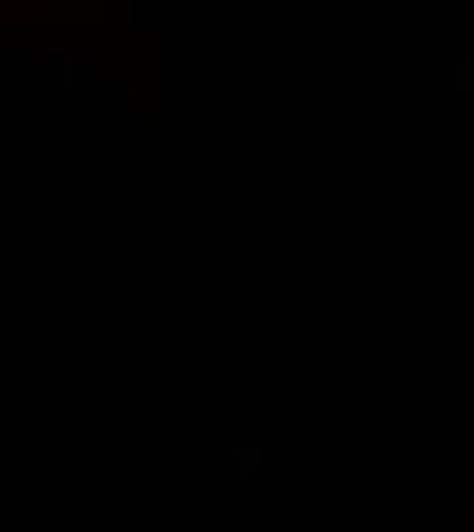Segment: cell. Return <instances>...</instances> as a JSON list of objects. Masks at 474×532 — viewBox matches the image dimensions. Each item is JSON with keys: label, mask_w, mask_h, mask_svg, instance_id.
<instances>
[]
</instances>
